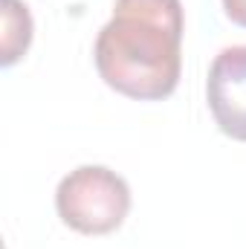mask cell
Here are the masks:
<instances>
[{
  "label": "cell",
  "instance_id": "cell-1",
  "mask_svg": "<svg viewBox=\"0 0 246 249\" xmlns=\"http://www.w3.org/2000/svg\"><path fill=\"white\" fill-rule=\"evenodd\" d=\"M183 32L180 0H116L93 47L99 78L136 102L168 99L183 75Z\"/></svg>",
  "mask_w": 246,
  "mask_h": 249
},
{
  "label": "cell",
  "instance_id": "cell-5",
  "mask_svg": "<svg viewBox=\"0 0 246 249\" xmlns=\"http://www.w3.org/2000/svg\"><path fill=\"white\" fill-rule=\"evenodd\" d=\"M223 15L235 23L246 29V0H223Z\"/></svg>",
  "mask_w": 246,
  "mask_h": 249
},
{
  "label": "cell",
  "instance_id": "cell-4",
  "mask_svg": "<svg viewBox=\"0 0 246 249\" xmlns=\"http://www.w3.org/2000/svg\"><path fill=\"white\" fill-rule=\"evenodd\" d=\"M3 35H0V64L15 67L32 44V15L23 0H0Z\"/></svg>",
  "mask_w": 246,
  "mask_h": 249
},
{
  "label": "cell",
  "instance_id": "cell-2",
  "mask_svg": "<svg viewBox=\"0 0 246 249\" xmlns=\"http://www.w3.org/2000/svg\"><path fill=\"white\" fill-rule=\"evenodd\" d=\"M64 226L81 235H110L130 212V186L107 165H78L55 188Z\"/></svg>",
  "mask_w": 246,
  "mask_h": 249
},
{
  "label": "cell",
  "instance_id": "cell-3",
  "mask_svg": "<svg viewBox=\"0 0 246 249\" xmlns=\"http://www.w3.org/2000/svg\"><path fill=\"white\" fill-rule=\"evenodd\" d=\"M206 102L220 133L246 142V44L214 55L206 78Z\"/></svg>",
  "mask_w": 246,
  "mask_h": 249
}]
</instances>
